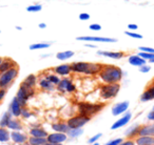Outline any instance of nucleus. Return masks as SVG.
<instances>
[{"label": "nucleus", "instance_id": "f257e3e1", "mask_svg": "<svg viewBox=\"0 0 154 145\" xmlns=\"http://www.w3.org/2000/svg\"><path fill=\"white\" fill-rule=\"evenodd\" d=\"M98 76H99V79L103 83H119L122 79L124 72H122V68L116 65L103 64Z\"/></svg>", "mask_w": 154, "mask_h": 145}, {"label": "nucleus", "instance_id": "f03ea898", "mask_svg": "<svg viewBox=\"0 0 154 145\" xmlns=\"http://www.w3.org/2000/svg\"><path fill=\"white\" fill-rule=\"evenodd\" d=\"M71 65L72 72L75 74H84L87 76H95L98 75L103 68V64L100 63H93V62H84L77 61L73 62Z\"/></svg>", "mask_w": 154, "mask_h": 145}, {"label": "nucleus", "instance_id": "7ed1b4c3", "mask_svg": "<svg viewBox=\"0 0 154 145\" xmlns=\"http://www.w3.org/2000/svg\"><path fill=\"white\" fill-rule=\"evenodd\" d=\"M105 107L103 103H91V102H80L78 103V114L92 118L103 111Z\"/></svg>", "mask_w": 154, "mask_h": 145}, {"label": "nucleus", "instance_id": "20e7f679", "mask_svg": "<svg viewBox=\"0 0 154 145\" xmlns=\"http://www.w3.org/2000/svg\"><path fill=\"white\" fill-rule=\"evenodd\" d=\"M19 75V68L17 66L10 68L5 72L0 74V88L8 90L10 86L13 84V82L16 80V78Z\"/></svg>", "mask_w": 154, "mask_h": 145}, {"label": "nucleus", "instance_id": "39448f33", "mask_svg": "<svg viewBox=\"0 0 154 145\" xmlns=\"http://www.w3.org/2000/svg\"><path fill=\"white\" fill-rule=\"evenodd\" d=\"M120 90L119 83H103L99 87V96L103 100L108 101L114 99Z\"/></svg>", "mask_w": 154, "mask_h": 145}, {"label": "nucleus", "instance_id": "423d86ee", "mask_svg": "<svg viewBox=\"0 0 154 145\" xmlns=\"http://www.w3.org/2000/svg\"><path fill=\"white\" fill-rule=\"evenodd\" d=\"M34 96H35V87H31V86L26 85V83L21 82V84H20L15 97L17 98V100L19 101L21 106L24 107L28 105L29 99H31Z\"/></svg>", "mask_w": 154, "mask_h": 145}, {"label": "nucleus", "instance_id": "0eeeda50", "mask_svg": "<svg viewBox=\"0 0 154 145\" xmlns=\"http://www.w3.org/2000/svg\"><path fill=\"white\" fill-rule=\"evenodd\" d=\"M90 120H91L90 117H87V116L78 114V115L74 116V117H71L70 119H68L66 124H68L70 128H82V126L86 125Z\"/></svg>", "mask_w": 154, "mask_h": 145}, {"label": "nucleus", "instance_id": "6e6552de", "mask_svg": "<svg viewBox=\"0 0 154 145\" xmlns=\"http://www.w3.org/2000/svg\"><path fill=\"white\" fill-rule=\"evenodd\" d=\"M77 41L84 42H99V43H113L117 42V39L109 38V37H99V36H80L76 38Z\"/></svg>", "mask_w": 154, "mask_h": 145}, {"label": "nucleus", "instance_id": "1a4fd4ad", "mask_svg": "<svg viewBox=\"0 0 154 145\" xmlns=\"http://www.w3.org/2000/svg\"><path fill=\"white\" fill-rule=\"evenodd\" d=\"M68 136L64 132H53V134L48 135L47 141L51 143H55V144H62L64 141L66 140Z\"/></svg>", "mask_w": 154, "mask_h": 145}, {"label": "nucleus", "instance_id": "9d476101", "mask_svg": "<svg viewBox=\"0 0 154 145\" xmlns=\"http://www.w3.org/2000/svg\"><path fill=\"white\" fill-rule=\"evenodd\" d=\"M151 100H154V79L151 83H149V85L146 87V90L140 96L141 102H148Z\"/></svg>", "mask_w": 154, "mask_h": 145}, {"label": "nucleus", "instance_id": "9b49d317", "mask_svg": "<svg viewBox=\"0 0 154 145\" xmlns=\"http://www.w3.org/2000/svg\"><path fill=\"white\" fill-rule=\"evenodd\" d=\"M21 109H22L21 104H20L19 101L17 100V98L14 97V98L12 99L11 103H10L9 111L12 114V116H13L14 118H19L20 114H21Z\"/></svg>", "mask_w": 154, "mask_h": 145}, {"label": "nucleus", "instance_id": "f8f14e48", "mask_svg": "<svg viewBox=\"0 0 154 145\" xmlns=\"http://www.w3.org/2000/svg\"><path fill=\"white\" fill-rule=\"evenodd\" d=\"M29 139V137L26 134L21 132L20 130H12L11 132V140L16 144H23L24 142H26Z\"/></svg>", "mask_w": 154, "mask_h": 145}, {"label": "nucleus", "instance_id": "ddd939ff", "mask_svg": "<svg viewBox=\"0 0 154 145\" xmlns=\"http://www.w3.org/2000/svg\"><path fill=\"white\" fill-rule=\"evenodd\" d=\"M131 119H132V114H131L130 111H128V113L125 114L120 119H118L116 122H114L113 125L111 126V129H117V128H120V127H122V126L127 125V124L130 122Z\"/></svg>", "mask_w": 154, "mask_h": 145}, {"label": "nucleus", "instance_id": "4468645a", "mask_svg": "<svg viewBox=\"0 0 154 145\" xmlns=\"http://www.w3.org/2000/svg\"><path fill=\"white\" fill-rule=\"evenodd\" d=\"M129 108V102L128 101H122V102L116 103L112 107V115L113 116H119L122 114L126 113Z\"/></svg>", "mask_w": 154, "mask_h": 145}, {"label": "nucleus", "instance_id": "2eb2a0df", "mask_svg": "<svg viewBox=\"0 0 154 145\" xmlns=\"http://www.w3.org/2000/svg\"><path fill=\"white\" fill-rule=\"evenodd\" d=\"M53 72H55L56 75L61 76V77H66V76L71 75L72 70H71L70 64H60V65H57L56 67L53 68Z\"/></svg>", "mask_w": 154, "mask_h": 145}, {"label": "nucleus", "instance_id": "dca6fc26", "mask_svg": "<svg viewBox=\"0 0 154 145\" xmlns=\"http://www.w3.org/2000/svg\"><path fill=\"white\" fill-rule=\"evenodd\" d=\"M97 55L99 56H103V57H108L111 58L114 60H118L122 59L126 56V54L124 52H112V51H98L97 52Z\"/></svg>", "mask_w": 154, "mask_h": 145}, {"label": "nucleus", "instance_id": "f3484780", "mask_svg": "<svg viewBox=\"0 0 154 145\" xmlns=\"http://www.w3.org/2000/svg\"><path fill=\"white\" fill-rule=\"evenodd\" d=\"M38 85H39V87H40L42 90H45V92H53V90L56 88V86L54 85L53 83H51L45 77L39 78Z\"/></svg>", "mask_w": 154, "mask_h": 145}, {"label": "nucleus", "instance_id": "a211bd4d", "mask_svg": "<svg viewBox=\"0 0 154 145\" xmlns=\"http://www.w3.org/2000/svg\"><path fill=\"white\" fill-rule=\"evenodd\" d=\"M138 136H151L154 137V123L140 125Z\"/></svg>", "mask_w": 154, "mask_h": 145}, {"label": "nucleus", "instance_id": "6ab92c4d", "mask_svg": "<svg viewBox=\"0 0 154 145\" xmlns=\"http://www.w3.org/2000/svg\"><path fill=\"white\" fill-rule=\"evenodd\" d=\"M14 66H17V63L12 58H3L2 62L0 63V74L10 70V68L14 67Z\"/></svg>", "mask_w": 154, "mask_h": 145}, {"label": "nucleus", "instance_id": "aec40b11", "mask_svg": "<svg viewBox=\"0 0 154 145\" xmlns=\"http://www.w3.org/2000/svg\"><path fill=\"white\" fill-rule=\"evenodd\" d=\"M136 145H154V137L151 136H138L135 138Z\"/></svg>", "mask_w": 154, "mask_h": 145}, {"label": "nucleus", "instance_id": "412c9836", "mask_svg": "<svg viewBox=\"0 0 154 145\" xmlns=\"http://www.w3.org/2000/svg\"><path fill=\"white\" fill-rule=\"evenodd\" d=\"M30 136L32 137H39V138H47L48 137V132L45 129H43L40 126H33L30 129Z\"/></svg>", "mask_w": 154, "mask_h": 145}, {"label": "nucleus", "instance_id": "4be33fe9", "mask_svg": "<svg viewBox=\"0 0 154 145\" xmlns=\"http://www.w3.org/2000/svg\"><path fill=\"white\" fill-rule=\"evenodd\" d=\"M128 61H129V63H130L131 65L137 66V67H139V66H141V65H143V64L147 63V61H146L145 59H143V58H141L138 54H137V55L129 56Z\"/></svg>", "mask_w": 154, "mask_h": 145}, {"label": "nucleus", "instance_id": "5701e85b", "mask_svg": "<svg viewBox=\"0 0 154 145\" xmlns=\"http://www.w3.org/2000/svg\"><path fill=\"white\" fill-rule=\"evenodd\" d=\"M7 128H9L10 130H22L23 129V125H22V122L18 118L13 117L10 120Z\"/></svg>", "mask_w": 154, "mask_h": 145}, {"label": "nucleus", "instance_id": "b1692460", "mask_svg": "<svg viewBox=\"0 0 154 145\" xmlns=\"http://www.w3.org/2000/svg\"><path fill=\"white\" fill-rule=\"evenodd\" d=\"M52 128L53 130H55L56 132H64V134H68V132L70 130V127L66 123L64 122H57V123L52 124Z\"/></svg>", "mask_w": 154, "mask_h": 145}, {"label": "nucleus", "instance_id": "393cba45", "mask_svg": "<svg viewBox=\"0 0 154 145\" xmlns=\"http://www.w3.org/2000/svg\"><path fill=\"white\" fill-rule=\"evenodd\" d=\"M11 140V132L7 127H0V142L7 143Z\"/></svg>", "mask_w": 154, "mask_h": 145}, {"label": "nucleus", "instance_id": "a878e982", "mask_svg": "<svg viewBox=\"0 0 154 145\" xmlns=\"http://www.w3.org/2000/svg\"><path fill=\"white\" fill-rule=\"evenodd\" d=\"M23 83H26V85L31 86V87H36L37 85V82H38V78H37L36 75L34 74H30L26 77V79L23 80Z\"/></svg>", "mask_w": 154, "mask_h": 145}, {"label": "nucleus", "instance_id": "bb28decb", "mask_svg": "<svg viewBox=\"0 0 154 145\" xmlns=\"http://www.w3.org/2000/svg\"><path fill=\"white\" fill-rule=\"evenodd\" d=\"M70 81H71V79L68 77H64V78H62V79H60L59 83L56 85V90L59 93H61V94H64V93H66V85H68V83Z\"/></svg>", "mask_w": 154, "mask_h": 145}, {"label": "nucleus", "instance_id": "cd10ccee", "mask_svg": "<svg viewBox=\"0 0 154 145\" xmlns=\"http://www.w3.org/2000/svg\"><path fill=\"white\" fill-rule=\"evenodd\" d=\"M74 52L73 51H64V52H59L56 54V58L60 61H66V60L70 59L74 56Z\"/></svg>", "mask_w": 154, "mask_h": 145}, {"label": "nucleus", "instance_id": "c85d7f7f", "mask_svg": "<svg viewBox=\"0 0 154 145\" xmlns=\"http://www.w3.org/2000/svg\"><path fill=\"white\" fill-rule=\"evenodd\" d=\"M52 45V42H38V43H33L29 46L31 51H37V49H49Z\"/></svg>", "mask_w": 154, "mask_h": 145}, {"label": "nucleus", "instance_id": "c756f323", "mask_svg": "<svg viewBox=\"0 0 154 145\" xmlns=\"http://www.w3.org/2000/svg\"><path fill=\"white\" fill-rule=\"evenodd\" d=\"M139 128H140V125H134L128 129L126 132V136L128 137L129 139H135L136 137H138V132Z\"/></svg>", "mask_w": 154, "mask_h": 145}, {"label": "nucleus", "instance_id": "7c9ffc66", "mask_svg": "<svg viewBox=\"0 0 154 145\" xmlns=\"http://www.w3.org/2000/svg\"><path fill=\"white\" fill-rule=\"evenodd\" d=\"M12 118H13L12 114L10 113L9 111H5V113L2 115V117H1V119H0V127H7L10 120H11Z\"/></svg>", "mask_w": 154, "mask_h": 145}, {"label": "nucleus", "instance_id": "2f4dec72", "mask_svg": "<svg viewBox=\"0 0 154 145\" xmlns=\"http://www.w3.org/2000/svg\"><path fill=\"white\" fill-rule=\"evenodd\" d=\"M28 142L32 145H42L45 144L47 141V138H39V137H32L31 136L30 138L28 139Z\"/></svg>", "mask_w": 154, "mask_h": 145}, {"label": "nucleus", "instance_id": "473e14b6", "mask_svg": "<svg viewBox=\"0 0 154 145\" xmlns=\"http://www.w3.org/2000/svg\"><path fill=\"white\" fill-rule=\"evenodd\" d=\"M45 78H47L48 80H49L51 83H53L54 85H57L58 83H59V81H60V78H59V76L58 75H56L55 72L54 74H47V75L45 76Z\"/></svg>", "mask_w": 154, "mask_h": 145}, {"label": "nucleus", "instance_id": "72a5a7b5", "mask_svg": "<svg viewBox=\"0 0 154 145\" xmlns=\"http://www.w3.org/2000/svg\"><path fill=\"white\" fill-rule=\"evenodd\" d=\"M84 130L82 128H70V130L68 132V135L71 137V138H77L82 135Z\"/></svg>", "mask_w": 154, "mask_h": 145}, {"label": "nucleus", "instance_id": "f704fd0d", "mask_svg": "<svg viewBox=\"0 0 154 145\" xmlns=\"http://www.w3.org/2000/svg\"><path fill=\"white\" fill-rule=\"evenodd\" d=\"M41 10H42V5L38 4V3L29 5V7H26V11H28L29 13H37V12H40Z\"/></svg>", "mask_w": 154, "mask_h": 145}, {"label": "nucleus", "instance_id": "c9c22d12", "mask_svg": "<svg viewBox=\"0 0 154 145\" xmlns=\"http://www.w3.org/2000/svg\"><path fill=\"white\" fill-rule=\"evenodd\" d=\"M32 116H33V113L28 108V107L26 106L22 107L21 114H20V117H21L22 119H29V118H31Z\"/></svg>", "mask_w": 154, "mask_h": 145}, {"label": "nucleus", "instance_id": "e433bc0d", "mask_svg": "<svg viewBox=\"0 0 154 145\" xmlns=\"http://www.w3.org/2000/svg\"><path fill=\"white\" fill-rule=\"evenodd\" d=\"M138 55L140 56L143 59H145L146 61H150L151 59L154 58V54H151V53H146V52H139Z\"/></svg>", "mask_w": 154, "mask_h": 145}, {"label": "nucleus", "instance_id": "4c0bfd02", "mask_svg": "<svg viewBox=\"0 0 154 145\" xmlns=\"http://www.w3.org/2000/svg\"><path fill=\"white\" fill-rule=\"evenodd\" d=\"M125 35H127V36L131 37V38H134V39H143V35L138 34V33L132 32V31H126Z\"/></svg>", "mask_w": 154, "mask_h": 145}, {"label": "nucleus", "instance_id": "58836bf2", "mask_svg": "<svg viewBox=\"0 0 154 145\" xmlns=\"http://www.w3.org/2000/svg\"><path fill=\"white\" fill-rule=\"evenodd\" d=\"M75 90H76V85H75V84L73 83L72 80H71V81L68 83V85H66V93H69V94H72V93H74Z\"/></svg>", "mask_w": 154, "mask_h": 145}, {"label": "nucleus", "instance_id": "ea45409f", "mask_svg": "<svg viewBox=\"0 0 154 145\" xmlns=\"http://www.w3.org/2000/svg\"><path fill=\"white\" fill-rule=\"evenodd\" d=\"M89 28L91 31H94V32H99V31H101V25L98 23H92L89 25Z\"/></svg>", "mask_w": 154, "mask_h": 145}, {"label": "nucleus", "instance_id": "a19ab883", "mask_svg": "<svg viewBox=\"0 0 154 145\" xmlns=\"http://www.w3.org/2000/svg\"><path fill=\"white\" fill-rule=\"evenodd\" d=\"M150 70H151V66L147 65V63L143 64V65H141V66H139V72H140L146 74V72H149Z\"/></svg>", "mask_w": 154, "mask_h": 145}, {"label": "nucleus", "instance_id": "79ce46f5", "mask_svg": "<svg viewBox=\"0 0 154 145\" xmlns=\"http://www.w3.org/2000/svg\"><path fill=\"white\" fill-rule=\"evenodd\" d=\"M122 142V139H114V140H111V141H109L108 143H106L105 145H119L120 143Z\"/></svg>", "mask_w": 154, "mask_h": 145}, {"label": "nucleus", "instance_id": "37998d69", "mask_svg": "<svg viewBox=\"0 0 154 145\" xmlns=\"http://www.w3.org/2000/svg\"><path fill=\"white\" fill-rule=\"evenodd\" d=\"M139 51H140V52H146V53L154 54V49H153V47H149V46H140V47H139Z\"/></svg>", "mask_w": 154, "mask_h": 145}, {"label": "nucleus", "instance_id": "c03bdc74", "mask_svg": "<svg viewBox=\"0 0 154 145\" xmlns=\"http://www.w3.org/2000/svg\"><path fill=\"white\" fill-rule=\"evenodd\" d=\"M91 18L90 14L88 13H82L79 14V20H82V21H87V20H89Z\"/></svg>", "mask_w": 154, "mask_h": 145}, {"label": "nucleus", "instance_id": "a18cd8bd", "mask_svg": "<svg viewBox=\"0 0 154 145\" xmlns=\"http://www.w3.org/2000/svg\"><path fill=\"white\" fill-rule=\"evenodd\" d=\"M101 136H103V135H101V134H97V135H95V136H93L92 138H90V139H89V141H88V142L90 143V144H92V143H95L97 140H98L99 138H100Z\"/></svg>", "mask_w": 154, "mask_h": 145}, {"label": "nucleus", "instance_id": "49530a36", "mask_svg": "<svg viewBox=\"0 0 154 145\" xmlns=\"http://www.w3.org/2000/svg\"><path fill=\"white\" fill-rule=\"evenodd\" d=\"M138 28V25L134 23H129L128 24V31H132V32H135V31Z\"/></svg>", "mask_w": 154, "mask_h": 145}, {"label": "nucleus", "instance_id": "de8ad7c7", "mask_svg": "<svg viewBox=\"0 0 154 145\" xmlns=\"http://www.w3.org/2000/svg\"><path fill=\"white\" fill-rule=\"evenodd\" d=\"M5 95H7V90H3V88H0V102L5 99Z\"/></svg>", "mask_w": 154, "mask_h": 145}, {"label": "nucleus", "instance_id": "09e8293b", "mask_svg": "<svg viewBox=\"0 0 154 145\" xmlns=\"http://www.w3.org/2000/svg\"><path fill=\"white\" fill-rule=\"evenodd\" d=\"M119 145H135V142L132 140V139H129L128 141H125V142H122Z\"/></svg>", "mask_w": 154, "mask_h": 145}, {"label": "nucleus", "instance_id": "8fccbe9b", "mask_svg": "<svg viewBox=\"0 0 154 145\" xmlns=\"http://www.w3.org/2000/svg\"><path fill=\"white\" fill-rule=\"evenodd\" d=\"M147 119L149 120V121H154V109H153V111H151L149 114H148Z\"/></svg>", "mask_w": 154, "mask_h": 145}, {"label": "nucleus", "instance_id": "3c124183", "mask_svg": "<svg viewBox=\"0 0 154 145\" xmlns=\"http://www.w3.org/2000/svg\"><path fill=\"white\" fill-rule=\"evenodd\" d=\"M38 28H41V30H43V28H47V24H45V22H40V23L38 24Z\"/></svg>", "mask_w": 154, "mask_h": 145}, {"label": "nucleus", "instance_id": "603ef678", "mask_svg": "<svg viewBox=\"0 0 154 145\" xmlns=\"http://www.w3.org/2000/svg\"><path fill=\"white\" fill-rule=\"evenodd\" d=\"M85 46H86V47H91V49H96V45L89 44V43H85Z\"/></svg>", "mask_w": 154, "mask_h": 145}, {"label": "nucleus", "instance_id": "864d4df0", "mask_svg": "<svg viewBox=\"0 0 154 145\" xmlns=\"http://www.w3.org/2000/svg\"><path fill=\"white\" fill-rule=\"evenodd\" d=\"M42 145H61V144H55V143H51V142H45Z\"/></svg>", "mask_w": 154, "mask_h": 145}, {"label": "nucleus", "instance_id": "5fc2aeb1", "mask_svg": "<svg viewBox=\"0 0 154 145\" xmlns=\"http://www.w3.org/2000/svg\"><path fill=\"white\" fill-rule=\"evenodd\" d=\"M51 55H49V54H47V55H41V58H47V57H50Z\"/></svg>", "mask_w": 154, "mask_h": 145}, {"label": "nucleus", "instance_id": "6e6d98bb", "mask_svg": "<svg viewBox=\"0 0 154 145\" xmlns=\"http://www.w3.org/2000/svg\"><path fill=\"white\" fill-rule=\"evenodd\" d=\"M15 28H16V30H17V31H21L22 30V28H21V26H15Z\"/></svg>", "mask_w": 154, "mask_h": 145}, {"label": "nucleus", "instance_id": "4d7b16f0", "mask_svg": "<svg viewBox=\"0 0 154 145\" xmlns=\"http://www.w3.org/2000/svg\"><path fill=\"white\" fill-rule=\"evenodd\" d=\"M20 145H32V144H30V143H29L28 141H26V142H24L23 144H20Z\"/></svg>", "mask_w": 154, "mask_h": 145}, {"label": "nucleus", "instance_id": "13d9d810", "mask_svg": "<svg viewBox=\"0 0 154 145\" xmlns=\"http://www.w3.org/2000/svg\"><path fill=\"white\" fill-rule=\"evenodd\" d=\"M150 63H154V58H153V59H151V60H150Z\"/></svg>", "mask_w": 154, "mask_h": 145}, {"label": "nucleus", "instance_id": "bf43d9fd", "mask_svg": "<svg viewBox=\"0 0 154 145\" xmlns=\"http://www.w3.org/2000/svg\"><path fill=\"white\" fill-rule=\"evenodd\" d=\"M91 145H99V144H98V143H97V142H95V143H92V144H91Z\"/></svg>", "mask_w": 154, "mask_h": 145}, {"label": "nucleus", "instance_id": "052dcab7", "mask_svg": "<svg viewBox=\"0 0 154 145\" xmlns=\"http://www.w3.org/2000/svg\"><path fill=\"white\" fill-rule=\"evenodd\" d=\"M2 59H3L2 57H0V63H1V62H2Z\"/></svg>", "mask_w": 154, "mask_h": 145}, {"label": "nucleus", "instance_id": "680f3d73", "mask_svg": "<svg viewBox=\"0 0 154 145\" xmlns=\"http://www.w3.org/2000/svg\"><path fill=\"white\" fill-rule=\"evenodd\" d=\"M137 1H141V0H137Z\"/></svg>", "mask_w": 154, "mask_h": 145}, {"label": "nucleus", "instance_id": "e2e57ef3", "mask_svg": "<svg viewBox=\"0 0 154 145\" xmlns=\"http://www.w3.org/2000/svg\"><path fill=\"white\" fill-rule=\"evenodd\" d=\"M0 33H1V30H0Z\"/></svg>", "mask_w": 154, "mask_h": 145}, {"label": "nucleus", "instance_id": "0e129e2a", "mask_svg": "<svg viewBox=\"0 0 154 145\" xmlns=\"http://www.w3.org/2000/svg\"><path fill=\"white\" fill-rule=\"evenodd\" d=\"M153 109H154V106H153Z\"/></svg>", "mask_w": 154, "mask_h": 145}]
</instances>
